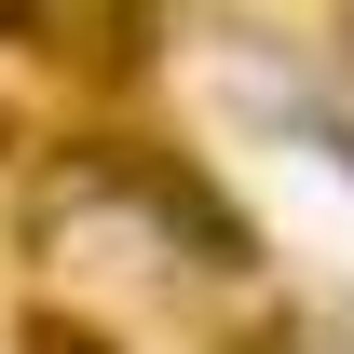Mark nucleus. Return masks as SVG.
<instances>
[{"label":"nucleus","instance_id":"7ed1b4c3","mask_svg":"<svg viewBox=\"0 0 354 354\" xmlns=\"http://www.w3.org/2000/svg\"><path fill=\"white\" fill-rule=\"evenodd\" d=\"M14 354H123V341H109V327H82V313H28V327H14Z\"/></svg>","mask_w":354,"mask_h":354},{"label":"nucleus","instance_id":"f03ea898","mask_svg":"<svg viewBox=\"0 0 354 354\" xmlns=\"http://www.w3.org/2000/svg\"><path fill=\"white\" fill-rule=\"evenodd\" d=\"M272 123L300 136L313 164H341V177H354V109H327V95H272Z\"/></svg>","mask_w":354,"mask_h":354},{"label":"nucleus","instance_id":"f257e3e1","mask_svg":"<svg viewBox=\"0 0 354 354\" xmlns=\"http://www.w3.org/2000/svg\"><path fill=\"white\" fill-rule=\"evenodd\" d=\"M82 177L109 191V205H136L177 259H205V272H245V259H259V245H245V218L218 205V177L191 164V150H164V136H95Z\"/></svg>","mask_w":354,"mask_h":354}]
</instances>
